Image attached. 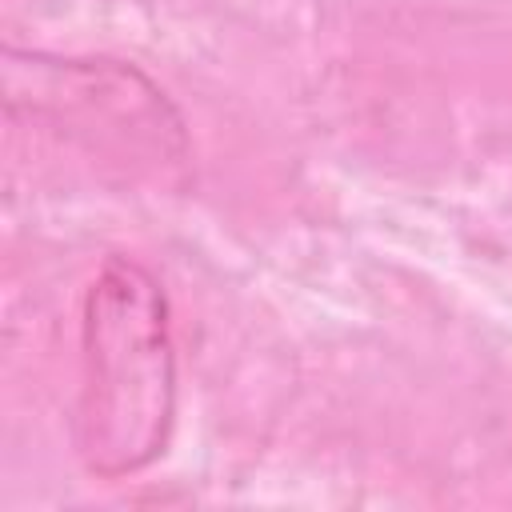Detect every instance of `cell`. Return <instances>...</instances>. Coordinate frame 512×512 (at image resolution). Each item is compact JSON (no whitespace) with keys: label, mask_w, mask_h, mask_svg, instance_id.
<instances>
[{"label":"cell","mask_w":512,"mask_h":512,"mask_svg":"<svg viewBox=\"0 0 512 512\" xmlns=\"http://www.w3.org/2000/svg\"><path fill=\"white\" fill-rule=\"evenodd\" d=\"M8 112L60 128L92 152L140 164H180L188 156L184 120L168 96L124 60H76L4 48Z\"/></svg>","instance_id":"2"},{"label":"cell","mask_w":512,"mask_h":512,"mask_svg":"<svg viewBox=\"0 0 512 512\" xmlns=\"http://www.w3.org/2000/svg\"><path fill=\"white\" fill-rule=\"evenodd\" d=\"M176 424V344L160 280L132 256H108L80 308V400L72 440L100 480L148 468Z\"/></svg>","instance_id":"1"}]
</instances>
